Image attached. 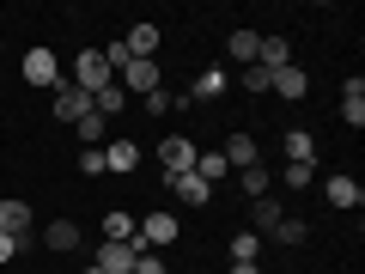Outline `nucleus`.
<instances>
[{"instance_id":"nucleus-24","label":"nucleus","mask_w":365,"mask_h":274,"mask_svg":"<svg viewBox=\"0 0 365 274\" xmlns=\"http://www.w3.org/2000/svg\"><path fill=\"white\" fill-rule=\"evenodd\" d=\"M225 86H232V79H225L220 67H207V73L195 79V91H189V98H195V104H201V98H207V104H213V98H225Z\"/></svg>"},{"instance_id":"nucleus-36","label":"nucleus","mask_w":365,"mask_h":274,"mask_svg":"<svg viewBox=\"0 0 365 274\" xmlns=\"http://www.w3.org/2000/svg\"><path fill=\"white\" fill-rule=\"evenodd\" d=\"M79 274H104V268H79Z\"/></svg>"},{"instance_id":"nucleus-1","label":"nucleus","mask_w":365,"mask_h":274,"mask_svg":"<svg viewBox=\"0 0 365 274\" xmlns=\"http://www.w3.org/2000/svg\"><path fill=\"white\" fill-rule=\"evenodd\" d=\"M19 73H25V86H43V91H55V86H61V61H55V49H43V43H37V49H25V61H19Z\"/></svg>"},{"instance_id":"nucleus-20","label":"nucleus","mask_w":365,"mask_h":274,"mask_svg":"<svg viewBox=\"0 0 365 274\" xmlns=\"http://www.w3.org/2000/svg\"><path fill=\"white\" fill-rule=\"evenodd\" d=\"M237 189H244L250 201H262L274 189V177H268V165H250V171H237Z\"/></svg>"},{"instance_id":"nucleus-30","label":"nucleus","mask_w":365,"mask_h":274,"mask_svg":"<svg viewBox=\"0 0 365 274\" xmlns=\"http://www.w3.org/2000/svg\"><path fill=\"white\" fill-rule=\"evenodd\" d=\"M86 177H104V146H79V158H73Z\"/></svg>"},{"instance_id":"nucleus-25","label":"nucleus","mask_w":365,"mask_h":274,"mask_svg":"<svg viewBox=\"0 0 365 274\" xmlns=\"http://www.w3.org/2000/svg\"><path fill=\"white\" fill-rule=\"evenodd\" d=\"M237 86H244L250 98H262V91H274V73H268V67H256V61H250V67H237Z\"/></svg>"},{"instance_id":"nucleus-3","label":"nucleus","mask_w":365,"mask_h":274,"mask_svg":"<svg viewBox=\"0 0 365 274\" xmlns=\"http://www.w3.org/2000/svg\"><path fill=\"white\" fill-rule=\"evenodd\" d=\"M195 153H201V146L189 141V134H165V141H158V165H165V177L195 171Z\"/></svg>"},{"instance_id":"nucleus-28","label":"nucleus","mask_w":365,"mask_h":274,"mask_svg":"<svg viewBox=\"0 0 365 274\" xmlns=\"http://www.w3.org/2000/svg\"><path fill=\"white\" fill-rule=\"evenodd\" d=\"M256 256H262V238L256 232H237L232 238V262H256Z\"/></svg>"},{"instance_id":"nucleus-32","label":"nucleus","mask_w":365,"mask_h":274,"mask_svg":"<svg viewBox=\"0 0 365 274\" xmlns=\"http://www.w3.org/2000/svg\"><path fill=\"white\" fill-rule=\"evenodd\" d=\"M128 274H165V262H158V250H140V256H134V268Z\"/></svg>"},{"instance_id":"nucleus-14","label":"nucleus","mask_w":365,"mask_h":274,"mask_svg":"<svg viewBox=\"0 0 365 274\" xmlns=\"http://www.w3.org/2000/svg\"><path fill=\"white\" fill-rule=\"evenodd\" d=\"M280 153H287V165H317V141H311V128H287Z\"/></svg>"},{"instance_id":"nucleus-16","label":"nucleus","mask_w":365,"mask_h":274,"mask_svg":"<svg viewBox=\"0 0 365 274\" xmlns=\"http://www.w3.org/2000/svg\"><path fill=\"white\" fill-rule=\"evenodd\" d=\"M122 43L134 49V61H158V25H146V19H140V25H134Z\"/></svg>"},{"instance_id":"nucleus-8","label":"nucleus","mask_w":365,"mask_h":274,"mask_svg":"<svg viewBox=\"0 0 365 274\" xmlns=\"http://www.w3.org/2000/svg\"><path fill=\"white\" fill-rule=\"evenodd\" d=\"M165 189L182 201V208H207V201H213V189L195 177V171H182V177H165Z\"/></svg>"},{"instance_id":"nucleus-33","label":"nucleus","mask_w":365,"mask_h":274,"mask_svg":"<svg viewBox=\"0 0 365 274\" xmlns=\"http://www.w3.org/2000/svg\"><path fill=\"white\" fill-rule=\"evenodd\" d=\"M165 110H170V91H165V86L146 91V116H165Z\"/></svg>"},{"instance_id":"nucleus-15","label":"nucleus","mask_w":365,"mask_h":274,"mask_svg":"<svg viewBox=\"0 0 365 274\" xmlns=\"http://www.w3.org/2000/svg\"><path fill=\"white\" fill-rule=\"evenodd\" d=\"M122 91H158V61H128L122 67Z\"/></svg>"},{"instance_id":"nucleus-13","label":"nucleus","mask_w":365,"mask_h":274,"mask_svg":"<svg viewBox=\"0 0 365 274\" xmlns=\"http://www.w3.org/2000/svg\"><path fill=\"white\" fill-rule=\"evenodd\" d=\"M134 238H140V220L122 213V208H110L104 213V244H134ZM134 256H140V250H134Z\"/></svg>"},{"instance_id":"nucleus-22","label":"nucleus","mask_w":365,"mask_h":274,"mask_svg":"<svg viewBox=\"0 0 365 274\" xmlns=\"http://www.w3.org/2000/svg\"><path fill=\"white\" fill-rule=\"evenodd\" d=\"M256 43H262L256 31H232V37H225V55H232L237 67H250V61H256Z\"/></svg>"},{"instance_id":"nucleus-34","label":"nucleus","mask_w":365,"mask_h":274,"mask_svg":"<svg viewBox=\"0 0 365 274\" xmlns=\"http://www.w3.org/2000/svg\"><path fill=\"white\" fill-rule=\"evenodd\" d=\"M19 256V238H6V232H0V262H13Z\"/></svg>"},{"instance_id":"nucleus-6","label":"nucleus","mask_w":365,"mask_h":274,"mask_svg":"<svg viewBox=\"0 0 365 274\" xmlns=\"http://www.w3.org/2000/svg\"><path fill=\"white\" fill-rule=\"evenodd\" d=\"M49 98H55V116H61V122H79V116H91V91H79L73 79H61V86H55Z\"/></svg>"},{"instance_id":"nucleus-37","label":"nucleus","mask_w":365,"mask_h":274,"mask_svg":"<svg viewBox=\"0 0 365 274\" xmlns=\"http://www.w3.org/2000/svg\"><path fill=\"white\" fill-rule=\"evenodd\" d=\"M31 274H43V268H31Z\"/></svg>"},{"instance_id":"nucleus-17","label":"nucleus","mask_w":365,"mask_h":274,"mask_svg":"<svg viewBox=\"0 0 365 274\" xmlns=\"http://www.w3.org/2000/svg\"><path fill=\"white\" fill-rule=\"evenodd\" d=\"M274 91H280V98H292V104H299L304 91H311V73H304V67H274Z\"/></svg>"},{"instance_id":"nucleus-26","label":"nucleus","mask_w":365,"mask_h":274,"mask_svg":"<svg viewBox=\"0 0 365 274\" xmlns=\"http://www.w3.org/2000/svg\"><path fill=\"white\" fill-rule=\"evenodd\" d=\"M280 220H287V208H280L274 196H262V201H256V238H268V232H274Z\"/></svg>"},{"instance_id":"nucleus-19","label":"nucleus","mask_w":365,"mask_h":274,"mask_svg":"<svg viewBox=\"0 0 365 274\" xmlns=\"http://www.w3.org/2000/svg\"><path fill=\"white\" fill-rule=\"evenodd\" d=\"M195 177L207 183V189H213V183H225V177H232V165H225V153H195Z\"/></svg>"},{"instance_id":"nucleus-27","label":"nucleus","mask_w":365,"mask_h":274,"mask_svg":"<svg viewBox=\"0 0 365 274\" xmlns=\"http://www.w3.org/2000/svg\"><path fill=\"white\" fill-rule=\"evenodd\" d=\"M268 238H274V244H287V250H292V244H304V238H311V225H304V220H292V213H287V220L274 225Z\"/></svg>"},{"instance_id":"nucleus-23","label":"nucleus","mask_w":365,"mask_h":274,"mask_svg":"<svg viewBox=\"0 0 365 274\" xmlns=\"http://www.w3.org/2000/svg\"><path fill=\"white\" fill-rule=\"evenodd\" d=\"M122 104H128V91H122V86H104V91H91V110H98V116H122Z\"/></svg>"},{"instance_id":"nucleus-5","label":"nucleus","mask_w":365,"mask_h":274,"mask_svg":"<svg viewBox=\"0 0 365 274\" xmlns=\"http://www.w3.org/2000/svg\"><path fill=\"white\" fill-rule=\"evenodd\" d=\"M323 196H329V208L353 213V208H365V183H359V177H347V171H341V177H329V183H323Z\"/></svg>"},{"instance_id":"nucleus-21","label":"nucleus","mask_w":365,"mask_h":274,"mask_svg":"<svg viewBox=\"0 0 365 274\" xmlns=\"http://www.w3.org/2000/svg\"><path fill=\"white\" fill-rule=\"evenodd\" d=\"M104 134H110V122L98 116V110H91V116H79V122H73V141H79V146H104Z\"/></svg>"},{"instance_id":"nucleus-4","label":"nucleus","mask_w":365,"mask_h":274,"mask_svg":"<svg viewBox=\"0 0 365 274\" xmlns=\"http://www.w3.org/2000/svg\"><path fill=\"white\" fill-rule=\"evenodd\" d=\"M177 238H182L177 213H146V220H140V244L146 250H165V244H177Z\"/></svg>"},{"instance_id":"nucleus-18","label":"nucleus","mask_w":365,"mask_h":274,"mask_svg":"<svg viewBox=\"0 0 365 274\" xmlns=\"http://www.w3.org/2000/svg\"><path fill=\"white\" fill-rule=\"evenodd\" d=\"M91 268H104V274H128V268H134V244H104Z\"/></svg>"},{"instance_id":"nucleus-11","label":"nucleus","mask_w":365,"mask_h":274,"mask_svg":"<svg viewBox=\"0 0 365 274\" xmlns=\"http://www.w3.org/2000/svg\"><path fill=\"white\" fill-rule=\"evenodd\" d=\"M43 244H49L55 256H73L86 238H79V225H73V220H49V225H43Z\"/></svg>"},{"instance_id":"nucleus-12","label":"nucleus","mask_w":365,"mask_h":274,"mask_svg":"<svg viewBox=\"0 0 365 274\" xmlns=\"http://www.w3.org/2000/svg\"><path fill=\"white\" fill-rule=\"evenodd\" d=\"M341 122L347 128H365V73H353L347 91H341Z\"/></svg>"},{"instance_id":"nucleus-31","label":"nucleus","mask_w":365,"mask_h":274,"mask_svg":"<svg viewBox=\"0 0 365 274\" xmlns=\"http://www.w3.org/2000/svg\"><path fill=\"white\" fill-rule=\"evenodd\" d=\"M311 177H317V165H287V189H311Z\"/></svg>"},{"instance_id":"nucleus-2","label":"nucleus","mask_w":365,"mask_h":274,"mask_svg":"<svg viewBox=\"0 0 365 274\" xmlns=\"http://www.w3.org/2000/svg\"><path fill=\"white\" fill-rule=\"evenodd\" d=\"M67 79H73L79 91H104V86H116V73L104 67V55H98V49H79V55H73V73H67Z\"/></svg>"},{"instance_id":"nucleus-7","label":"nucleus","mask_w":365,"mask_h":274,"mask_svg":"<svg viewBox=\"0 0 365 274\" xmlns=\"http://www.w3.org/2000/svg\"><path fill=\"white\" fill-rule=\"evenodd\" d=\"M134 165H140V141H128V134H116V141L104 146V171H110V177H128Z\"/></svg>"},{"instance_id":"nucleus-10","label":"nucleus","mask_w":365,"mask_h":274,"mask_svg":"<svg viewBox=\"0 0 365 274\" xmlns=\"http://www.w3.org/2000/svg\"><path fill=\"white\" fill-rule=\"evenodd\" d=\"M225 165L232 171H250V165H262V153H256V134H225Z\"/></svg>"},{"instance_id":"nucleus-35","label":"nucleus","mask_w":365,"mask_h":274,"mask_svg":"<svg viewBox=\"0 0 365 274\" xmlns=\"http://www.w3.org/2000/svg\"><path fill=\"white\" fill-rule=\"evenodd\" d=\"M232 274H262V262H232Z\"/></svg>"},{"instance_id":"nucleus-29","label":"nucleus","mask_w":365,"mask_h":274,"mask_svg":"<svg viewBox=\"0 0 365 274\" xmlns=\"http://www.w3.org/2000/svg\"><path fill=\"white\" fill-rule=\"evenodd\" d=\"M98 55H104V67H110V73H122V67L134 61V49H128V43H122V37L110 43V49H98Z\"/></svg>"},{"instance_id":"nucleus-9","label":"nucleus","mask_w":365,"mask_h":274,"mask_svg":"<svg viewBox=\"0 0 365 274\" xmlns=\"http://www.w3.org/2000/svg\"><path fill=\"white\" fill-rule=\"evenodd\" d=\"M0 232L19 238V250L31 244V208H25V201H0Z\"/></svg>"}]
</instances>
